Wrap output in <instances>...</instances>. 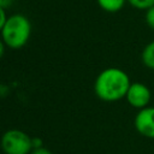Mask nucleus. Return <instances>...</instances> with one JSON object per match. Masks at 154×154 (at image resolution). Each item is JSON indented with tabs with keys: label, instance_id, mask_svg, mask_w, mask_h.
Segmentation results:
<instances>
[{
	"label": "nucleus",
	"instance_id": "nucleus-1",
	"mask_svg": "<svg viewBox=\"0 0 154 154\" xmlns=\"http://www.w3.org/2000/svg\"><path fill=\"white\" fill-rule=\"evenodd\" d=\"M130 84V77L123 69L107 67L96 76L94 91L100 100L105 102H116L125 99Z\"/></svg>",
	"mask_w": 154,
	"mask_h": 154
},
{
	"label": "nucleus",
	"instance_id": "nucleus-2",
	"mask_svg": "<svg viewBox=\"0 0 154 154\" xmlns=\"http://www.w3.org/2000/svg\"><path fill=\"white\" fill-rule=\"evenodd\" d=\"M31 35V23L29 18L20 13H14L7 17L0 36L6 47L19 49L24 47Z\"/></svg>",
	"mask_w": 154,
	"mask_h": 154
},
{
	"label": "nucleus",
	"instance_id": "nucleus-3",
	"mask_svg": "<svg viewBox=\"0 0 154 154\" xmlns=\"http://www.w3.org/2000/svg\"><path fill=\"white\" fill-rule=\"evenodd\" d=\"M0 146L4 154H30L32 150V137L23 130L11 129L2 135Z\"/></svg>",
	"mask_w": 154,
	"mask_h": 154
},
{
	"label": "nucleus",
	"instance_id": "nucleus-4",
	"mask_svg": "<svg viewBox=\"0 0 154 154\" xmlns=\"http://www.w3.org/2000/svg\"><path fill=\"white\" fill-rule=\"evenodd\" d=\"M125 100L131 107L136 109L144 108L149 106L150 100H152L150 88L142 82H131L126 91Z\"/></svg>",
	"mask_w": 154,
	"mask_h": 154
},
{
	"label": "nucleus",
	"instance_id": "nucleus-5",
	"mask_svg": "<svg viewBox=\"0 0 154 154\" xmlns=\"http://www.w3.org/2000/svg\"><path fill=\"white\" fill-rule=\"evenodd\" d=\"M134 126L143 137L154 138V106L138 109L134 118Z\"/></svg>",
	"mask_w": 154,
	"mask_h": 154
},
{
	"label": "nucleus",
	"instance_id": "nucleus-6",
	"mask_svg": "<svg viewBox=\"0 0 154 154\" xmlns=\"http://www.w3.org/2000/svg\"><path fill=\"white\" fill-rule=\"evenodd\" d=\"M141 60L147 69L154 70V40L148 42L142 49Z\"/></svg>",
	"mask_w": 154,
	"mask_h": 154
},
{
	"label": "nucleus",
	"instance_id": "nucleus-7",
	"mask_svg": "<svg viewBox=\"0 0 154 154\" xmlns=\"http://www.w3.org/2000/svg\"><path fill=\"white\" fill-rule=\"evenodd\" d=\"M96 2L103 11L109 13H116L120 11L128 1L126 0H96Z\"/></svg>",
	"mask_w": 154,
	"mask_h": 154
},
{
	"label": "nucleus",
	"instance_id": "nucleus-8",
	"mask_svg": "<svg viewBox=\"0 0 154 154\" xmlns=\"http://www.w3.org/2000/svg\"><path fill=\"white\" fill-rule=\"evenodd\" d=\"M126 1L134 8L142 10V11H146L154 5V0H126Z\"/></svg>",
	"mask_w": 154,
	"mask_h": 154
},
{
	"label": "nucleus",
	"instance_id": "nucleus-9",
	"mask_svg": "<svg viewBox=\"0 0 154 154\" xmlns=\"http://www.w3.org/2000/svg\"><path fill=\"white\" fill-rule=\"evenodd\" d=\"M144 22L150 29L154 30V5L144 11Z\"/></svg>",
	"mask_w": 154,
	"mask_h": 154
},
{
	"label": "nucleus",
	"instance_id": "nucleus-10",
	"mask_svg": "<svg viewBox=\"0 0 154 154\" xmlns=\"http://www.w3.org/2000/svg\"><path fill=\"white\" fill-rule=\"evenodd\" d=\"M30 154H52V152L42 146V147H40V148H34Z\"/></svg>",
	"mask_w": 154,
	"mask_h": 154
},
{
	"label": "nucleus",
	"instance_id": "nucleus-11",
	"mask_svg": "<svg viewBox=\"0 0 154 154\" xmlns=\"http://www.w3.org/2000/svg\"><path fill=\"white\" fill-rule=\"evenodd\" d=\"M6 19H7L6 10L2 8V7H0V31H1V29H2V26L5 24V22H6Z\"/></svg>",
	"mask_w": 154,
	"mask_h": 154
},
{
	"label": "nucleus",
	"instance_id": "nucleus-12",
	"mask_svg": "<svg viewBox=\"0 0 154 154\" xmlns=\"http://www.w3.org/2000/svg\"><path fill=\"white\" fill-rule=\"evenodd\" d=\"M12 4H13V0H0V7L5 10H7Z\"/></svg>",
	"mask_w": 154,
	"mask_h": 154
},
{
	"label": "nucleus",
	"instance_id": "nucleus-13",
	"mask_svg": "<svg viewBox=\"0 0 154 154\" xmlns=\"http://www.w3.org/2000/svg\"><path fill=\"white\" fill-rule=\"evenodd\" d=\"M42 146H43V144H42L41 138H37V137L32 138V149H34V148H40V147H42Z\"/></svg>",
	"mask_w": 154,
	"mask_h": 154
},
{
	"label": "nucleus",
	"instance_id": "nucleus-14",
	"mask_svg": "<svg viewBox=\"0 0 154 154\" xmlns=\"http://www.w3.org/2000/svg\"><path fill=\"white\" fill-rule=\"evenodd\" d=\"M5 48H6V45L4 43V41H2L1 37H0V58L4 55V53H5Z\"/></svg>",
	"mask_w": 154,
	"mask_h": 154
}]
</instances>
